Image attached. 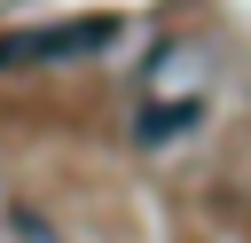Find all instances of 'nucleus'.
I'll return each instance as SVG.
<instances>
[{
    "label": "nucleus",
    "instance_id": "f257e3e1",
    "mask_svg": "<svg viewBox=\"0 0 251 243\" xmlns=\"http://www.w3.org/2000/svg\"><path fill=\"white\" fill-rule=\"evenodd\" d=\"M118 39V16H63V24H24L0 39V71L16 63H78V55H102Z\"/></svg>",
    "mask_w": 251,
    "mask_h": 243
},
{
    "label": "nucleus",
    "instance_id": "f03ea898",
    "mask_svg": "<svg viewBox=\"0 0 251 243\" xmlns=\"http://www.w3.org/2000/svg\"><path fill=\"white\" fill-rule=\"evenodd\" d=\"M196 118H204V102H149V110L133 118V141H141V149H157V141H180Z\"/></svg>",
    "mask_w": 251,
    "mask_h": 243
}]
</instances>
